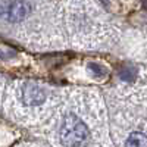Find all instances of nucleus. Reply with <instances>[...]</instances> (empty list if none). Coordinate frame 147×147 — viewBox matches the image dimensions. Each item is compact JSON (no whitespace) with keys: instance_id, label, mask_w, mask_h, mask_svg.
<instances>
[{"instance_id":"1","label":"nucleus","mask_w":147,"mask_h":147,"mask_svg":"<svg viewBox=\"0 0 147 147\" xmlns=\"http://www.w3.org/2000/svg\"><path fill=\"white\" fill-rule=\"evenodd\" d=\"M59 137L62 144L66 147H81L88 141L90 131L77 115L68 113L62 121Z\"/></svg>"},{"instance_id":"2","label":"nucleus","mask_w":147,"mask_h":147,"mask_svg":"<svg viewBox=\"0 0 147 147\" xmlns=\"http://www.w3.org/2000/svg\"><path fill=\"white\" fill-rule=\"evenodd\" d=\"M5 12V16L7 21L10 22H21L24 21L31 12V5L25 0H13L10 2L6 7Z\"/></svg>"},{"instance_id":"3","label":"nucleus","mask_w":147,"mask_h":147,"mask_svg":"<svg viewBox=\"0 0 147 147\" xmlns=\"http://www.w3.org/2000/svg\"><path fill=\"white\" fill-rule=\"evenodd\" d=\"M46 100V91L37 84L28 82L22 88V102L28 106H38Z\"/></svg>"},{"instance_id":"4","label":"nucleus","mask_w":147,"mask_h":147,"mask_svg":"<svg viewBox=\"0 0 147 147\" xmlns=\"http://www.w3.org/2000/svg\"><path fill=\"white\" fill-rule=\"evenodd\" d=\"M125 147H147V136L143 132H132L127 138Z\"/></svg>"},{"instance_id":"5","label":"nucleus","mask_w":147,"mask_h":147,"mask_svg":"<svg viewBox=\"0 0 147 147\" xmlns=\"http://www.w3.org/2000/svg\"><path fill=\"white\" fill-rule=\"evenodd\" d=\"M88 68H90V71H93V72H94V75H97V77H105V75H106V69H105L102 65L90 63V65H88Z\"/></svg>"}]
</instances>
